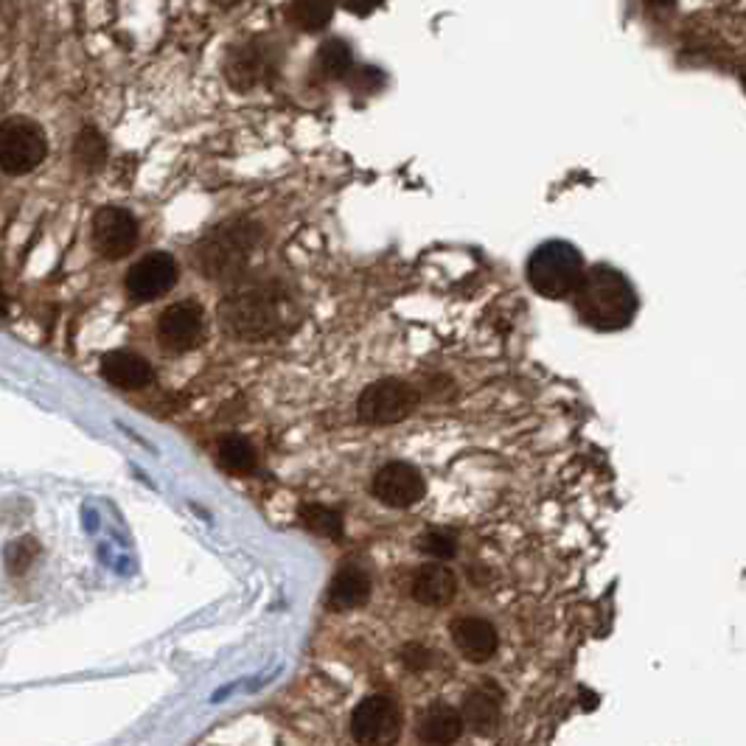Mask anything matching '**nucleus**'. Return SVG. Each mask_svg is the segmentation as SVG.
I'll use <instances>...</instances> for the list:
<instances>
[{
    "label": "nucleus",
    "mask_w": 746,
    "mask_h": 746,
    "mask_svg": "<svg viewBox=\"0 0 746 746\" xmlns=\"http://www.w3.org/2000/svg\"><path fill=\"white\" fill-rule=\"evenodd\" d=\"M295 301L279 279H239L219 304V321L231 337L248 343L270 340L290 326Z\"/></svg>",
    "instance_id": "nucleus-1"
},
{
    "label": "nucleus",
    "mask_w": 746,
    "mask_h": 746,
    "mask_svg": "<svg viewBox=\"0 0 746 746\" xmlns=\"http://www.w3.org/2000/svg\"><path fill=\"white\" fill-rule=\"evenodd\" d=\"M572 304L589 328L620 332L634 321L638 295L620 270L609 267V264H595V267L584 270L581 284L572 292Z\"/></svg>",
    "instance_id": "nucleus-2"
},
{
    "label": "nucleus",
    "mask_w": 746,
    "mask_h": 746,
    "mask_svg": "<svg viewBox=\"0 0 746 746\" xmlns=\"http://www.w3.org/2000/svg\"><path fill=\"white\" fill-rule=\"evenodd\" d=\"M264 242V228L253 219H231L197 242L195 264L208 281L233 284L244 275L250 259Z\"/></svg>",
    "instance_id": "nucleus-3"
},
{
    "label": "nucleus",
    "mask_w": 746,
    "mask_h": 746,
    "mask_svg": "<svg viewBox=\"0 0 746 746\" xmlns=\"http://www.w3.org/2000/svg\"><path fill=\"white\" fill-rule=\"evenodd\" d=\"M584 259L570 242H553L539 244V248L530 253L528 259V284L534 286L539 295L553 297H567L576 292V286L581 284L584 279Z\"/></svg>",
    "instance_id": "nucleus-4"
},
{
    "label": "nucleus",
    "mask_w": 746,
    "mask_h": 746,
    "mask_svg": "<svg viewBox=\"0 0 746 746\" xmlns=\"http://www.w3.org/2000/svg\"><path fill=\"white\" fill-rule=\"evenodd\" d=\"M49 155V140L31 118H7L0 124V169L7 175H29Z\"/></svg>",
    "instance_id": "nucleus-5"
},
{
    "label": "nucleus",
    "mask_w": 746,
    "mask_h": 746,
    "mask_svg": "<svg viewBox=\"0 0 746 746\" xmlns=\"http://www.w3.org/2000/svg\"><path fill=\"white\" fill-rule=\"evenodd\" d=\"M419 407V390L401 379H379L368 385L357 401V413L365 424L385 427L407 419Z\"/></svg>",
    "instance_id": "nucleus-6"
},
{
    "label": "nucleus",
    "mask_w": 746,
    "mask_h": 746,
    "mask_svg": "<svg viewBox=\"0 0 746 746\" xmlns=\"http://www.w3.org/2000/svg\"><path fill=\"white\" fill-rule=\"evenodd\" d=\"M351 735L359 746H393L401 735V711L390 696H368L351 716Z\"/></svg>",
    "instance_id": "nucleus-7"
},
{
    "label": "nucleus",
    "mask_w": 746,
    "mask_h": 746,
    "mask_svg": "<svg viewBox=\"0 0 746 746\" xmlns=\"http://www.w3.org/2000/svg\"><path fill=\"white\" fill-rule=\"evenodd\" d=\"M140 237L138 219L127 211V208H116V206H104L98 208L96 217H93L91 225V239L93 248H96L98 255L109 261L127 259L129 253L135 250Z\"/></svg>",
    "instance_id": "nucleus-8"
},
{
    "label": "nucleus",
    "mask_w": 746,
    "mask_h": 746,
    "mask_svg": "<svg viewBox=\"0 0 746 746\" xmlns=\"http://www.w3.org/2000/svg\"><path fill=\"white\" fill-rule=\"evenodd\" d=\"M222 67H225V80L233 91L239 93L253 91L261 82H267L270 73L275 71L273 45L264 43V40H242V43H233L231 49H228Z\"/></svg>",
    "instance_id": "nucleus-9"
},
{
    "label": "nucleus",
    "mask_w": 746,
    "mask_h": 746,
    "mask_svg": "<svg viewBox=\"0 0 746 746\" xmlns=\"http://www.w3.org/2000/svg\"><path fill=\"white\" fill-rule=\"evenodd\" d=\"M370 492L379 503L390 505V508H410L419 500H424L427 483L419 469L404 461H393L374 474Z\"/></svg>",
    "instance_id": "nucleus-10"
},
{
    "label": "nucleus",
    "mask_w": 746,
    "mask_h": 746,
    "mask_svg": "<svg viewBox=\"0 0 746 746\" xmlns=\"http://www.w3.org/2000/svg\"><path fill=\"white\" fill-rule=\"evenodd\" d=\"M180 279V267L169 253H149L140 259L127 273V292L129 297L146 304V301H158Z\"/></svg>",
    "instance_id": "nucleus-11"
},
{
    "label": "nucleus",
    "mask_w": 746,
    "mask_h": 746,
    "mask_svg": "<svg viewBox=\"0 0 746 746\" xmlns=\"http://www.w3.org/2000/svg\"><path fill=\"white\" fill-rule=\"evenodd\" d=\"M158 340L166 351L186 354L202 343V309L191 301L169 306L158 321Z\"/></svg>",
    "instance_id": "nucleus-12"
},
{
    "label": "nucleus",
    "mask_w": 746,
    "mask_h": 746,
    "mask_svg": "<svg viewBox=\"0 0 746 746\" xmlns=\"http://www.w3.org/2000/svg\"><path fill=\"white\" fill-rule=\"evenodd\" d=\"M463 724L474 735H494L503 722V687L486 680L466 693L463 698Z\"/></svg>",
    "instance_id": "nucleus-13"
},
{
    "label": "nucleus",
    "mask_w": 746,
    "mask_h": 746,
    "mask_svg": "<svg viewBox=\"0 0 746 746\" xmlns=\"http://www.w3.org/2000/svg\"><path fill=\"white\" fill-rule=\"evenodd\" d=\"M452 643L469 662H488L497 654V629L486 618H458L450 626Z\"/></svg>",
    "instance_id": "nucleus-14"
},
{
    "label": "nucleus",
    "mask_w": 746,
    "mask_h": 746,
    "mask_svg": "<svg viewBox=\"0 0 746 746\" xmlns=\"http://www.w3.org/2000/svg\"><path fill=\"white\" fill-rule=\"evenodd\" d=\"M102 377L113 388L122 390H140L149 388L155 379L153 365L146 363L140 354L133 351H109L102 357Z\"/></svg>",
    "instance_id": "nucleus-15"
},
{
    "label": "nucleus",
    "mask_w": 746,
    "mask_h": 746,
    "mask_svg": "<svg viewBox=\"0 0 746 746\" xmlns=\"http://www.w3.org/2000/svg\"><path fill=\"white\" fill-rule=\"evenodd\" d=\"M419 738L427 746H452L463 735L466 724H463L461 713L452 704L435 702L430 704L419 716Z\"/></svg>",
    "instance_id": "nucleus-16"
},
{
    "label": "nucleus",
    "mask_w": 746,
    "mask_h": 746,
    "mask_svg": "<svg viewBox=\"0 0 746 746\" xmlns=\"http://www.w3.org/2000/svg\"><path fill=\"white\" fill-rule=\"evenodd\" d=\"M410 592L424 607H443V603H450L458 595V578L450 567L427 565L413 576Z\"/></svg>",
    "instance_id": "nucleus-17"
},
{
    "label": "nucleus",
    "mask_w": 746,
    "mask_h": 746,
    "mask_svg": "<svg viewBox=\"0 0 746 746\" xmlns=\"http://www.w3.org/2000/svg\"><path fill=\"white\" fill-rule=\"evenodd\" d=\"M370 598V576L357 565H346L328 587V607L337 612L365 607Z\"/></svg>",
    "instance_id": "nucleus-18"
},
{
    "label": "nucleus",
    "mask_w": 746,
    "mask_h": 746,
    "mask_svg": "<svg viewBox=\"0 0 746 746\" xmlns=\"http://www.w3.org/2000/svg\"><path fill=\"white\" fill-rule=\"evenodd\" d=\"M317 67L326 80H346L354 73V51L346 40L340 36H334V40H326L317 51Z\"/></svg>",
    "instance_id": "nucleus-19"
},
{
    "label": "nucleus",
    "mask_w": 746,
    "mask_h": 746,
    "mask_svg": "<svg viewBox=\"0 0 746 746\" xmlns=\"http://www.w3.org/2000/svg\"><path fill=\"white\" fill-rule=\"evenodd\" d=\"M286 14L301 31H323L334 18V0H290Z\"/></svg>",
    "instance_id": "nucleus-20"
},
{
    "label": "nucleus",
    "mask_w": 746,
    "mask_h": 746,
    "mask_svg": "<svg viewBox=\"0 0 746 746\" xmlns=\"http://www.w3.org/2000/svg\"><path fill=\"white\" fill-rule=\"evenodd\" d=\"M107 138L96 127H85L73 144V160L80 164L82 171H98L107 164Z\"/></svg>",
    "instance_id": "nucleus-21"
},
{
    "label": "nucleus",
    "mask_w": 746,
    "mask_h": 746,
    "mask_svg": "<svg viewBox=\"0 0 746 746\" xmlns=\"http://www.w3.org/2000/svg\"><path fill=\"white\" fill-rule=\"evenodd\" d=\"M301 522L312 534L326 536V539H340L343 536V514L328 508V505H301Z\"/></svg>",
    "instance_id": "nucleus-22"
},
{
    "label": "nucleus",
    "mask_w": 746,
    "mask_h": 746,
    "mask_svg": "<svg viewBox=\"0 0 746 746\" xmlns=\"http://www.w3.org/2000/svg\"><path fill=\"white\" fill-rule=\"evenodd\" d=\"M219 463L231 474H250L255 469V450L244 438L228 435L219 443Z\"/></svg>",
    "instance_id": "nucleus-23"
},
{
    "label": "nucleus",
    "mask_w": 746,
    "mask_h": 746,
    "mask_svg": "<svg viewBox=\"0 0 746 746\" xmlns=\"http://www.w3.org/2000/svg\"><path fill=\"white\" fill-rule=\"evenodd\" d=\"M36 556H40V545H36L34 536H23V539H14L7 547V567L12 576H23L29 572V567L34 565Z\"/></svg>",
    "instance_id": "nucleus-24"
},
{
    "label": "nucleus",
    "mask_w": 746,
    "mask_h": 746,
    "mask_svg": "<svg viewBox=\"0 0 746 746\" xmlns=\"http://www.w3.org/2000/svg\"><path fill=\"white\" fill-rule=\"evenodd\" d=\"M419 547L432 558H452L458 553V536L452 530H427Z\"/></svg>",
    "instance_id": "nucleus-25"
},
{
    "label": "nucleus",
    "mask_w": 746,
    "mask_h": 746,
    "mask_svg": "<svg viewBox=\"0 0 746 746\" xmlns=\"http://www.w3.org/2000/svg\"><path fill=\"white\" fill-rule=\"evenodd\" d=\"M385 85V73L374 65L354 67L351 73V87L359 93H377Z\"/></svg>",
    "instance_id": "nucleus-26"
},
{
    "label": "nucleus",
    "mask_w": 746,
    "mask_h": 746,
    "mask_svg": "<svg viewBox=\"0 0 746 746\" xmlns=\"http://www.w3.org/2000/svg\"><path fill=\"white\" fill-rule=\"evenodd\" d=\"M432 656L435 654H432L427 645L410 643L401 649V665H404L407 671H416V674H419V671H427V668L432 665Z\"/></svg>",
    "instance_id": "nucleus-27"
},
{
    "label": "nucleus",
    "mask_w": 746,
    "mask_h": 746,
    "mask_svg": "<svg viewBox=\"0 0 746 746\" xmlns=\"http://www.w3.org/2000/svg\"><path fill=\"white\" fill-rule=\"evenodd\" d=\"M340 3L348 9V12L357 14V18H368V14H374L379 7H382L385 0H340Z\"/></svg>",
    "instance_id": "nucleus-28"
},
{
    "label": "nucleus",
    "mask_w": 746,
    "mask_h": 746,
    "mask_svg": "<svg viewBox=\"0 0 746 746\" xmlns=\"http://www.w3.org/2000/svg\"><path fill=\"white\" fill-rule=\"evenodd\" d=\"M651 7H656V9H671L674 7V0H649Z\"/></svg>",
    "instance_id": "nucleus-29"
},
{
    "label": "nucleus",
    "mask_w": 746,
    "mask_h": 746,
    "mask_svg": "<svg viewBox=\"0 0 746 746\" xmlns=\"http://www.w3.org/2000/svg\"><path fill=\"white\" fill-rule=\"evenodd\" d=\"M9 304H7V295H3V284H0V315H7Z\"/></svg>",
    "instance_id": "nucleus-30"
}]
</instances>
